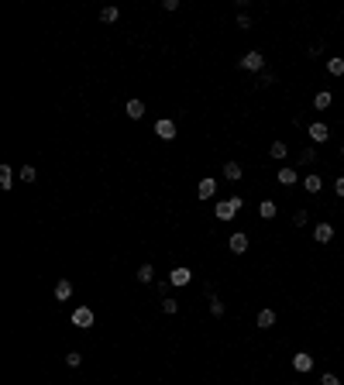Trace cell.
<instances>
[{
  "label": "cell",
  "instance_id": "29",
  "mask_svg": "<svg viewBox=\"0 0 344 385\" xmlns=\"http://www.w3.org/2000/svg\"><path fill=\"white\" fill-rule=\"evenodd\" d=\"M238 28H241V31H248V28H252V17H248V14H244V11L238 14Z\"/></svg>",
  "mask_w": 344,
  "mask_h": 385
},
{
  "label": "cell",
  "instance_id": "5",
  "mask_svg": "<svg viewBox=\"0 0 344 385\" xmlns=\"http://www.w3.org/2000/svg\"><path fill=\"white\" fill-rule=\"evenodd\" d=\"M307 134H310V141H313V145H323V141L331 138V131H327V124H320V121H313V124L307 127Z\"/></svg>",
  "mask_w": 344,
  "mask_h": 385
},
{
  "label": "cell",
  "instance_id": "1",
  "mask_svg": "<svg viewBox=\"0 0 344 385\" xmlns=\"http://www.w3.org/2000/svg\"><path fill=\"white\" fill-rule=\"evenodd\" d=\"M241 206H244V200H241V196H231V200H220L214 210H217V220H234V214H238Z\"/></svg>",
  "mask_w": 344,
  "mask_h": 385
},
{
  "label": "cell",
  "instance_id": "4",
  "mask_svg": "<svg viewBox=\"0 0 344 385\" xmlns=\"http://www.w3.org/2000/svg\"><path fill=\"white\" fill-rule=\"evenodd\" d=\"M155 138L159 141H176V121H169V117L155 121Z\"/></svg>",
  "mask_w": 344,
  "mask_h": 385
},
{
  "label": "cell",
  "instance_id": "27",
  "mask_svg": "<svg viewBox=\"0 0 344 385\" xmlns=\"http://www.w3.org/2000/svg\"><path fill=\"white\" fill-rule=\"evenodd\" d=\"M66 364H69V368H80V364H83V354H80V351H69V354H66Z\"/></svg>",
  "mask_w": 344,
  "mask_h": 385
},
{
  "label": "cell",
  "instance_id": "6",
  "mask_svg": "<svg viewBox=\"0 0 344 385\" xmlns=\"http://www.w3.org/2000/svg\"><path fill=\"white\" fill-rule=\"evenodd\" d=\"M313 241H317V244H327V241H334V227L327 224V220H320V224L313 227Z\"/></svg>",
  "mask_w": 344,
  "mask_h": 385
},
{
  "label": "cell",
  "instance_id": "7",
  "mask_svg": "<svg viewBox=\"0 0 344 385\" xmlns=\"http://www.w3.org/2000/svg\"><path fill=\"white\" fill-rule=\"evenodd\" d=\"M189 279H193V272H189L186 265H179V268H172L169 272V285H186Z\"/></svg>",
  "mask_w": 344,
  "mask_h": 385
},
{
  "label": "cell",
  "instance_id": "30",
  "mask_svg": "<svg viewBox=\"0 0 344 385\" xmlns=\"http://www.w3.org/2000/svg\"><path fill=\"white\" fill-rule=\"evenodd\" d=\"M176 310H179L176 299H162V313H176Z\"/></svg>",
  "mask_w": 344,
  "mask_h": 385
},
{
  "label": "cell",
  "instance_id": "18",
  "mask_svg": "<svg viewBox=\"0 0 344 385\" xmlns=\"http://www.w3.org/2000/svg\"><path fill=\"white\" fill-rule=\"evenodd\" d=\"M331 103H334V97H331V93H327V90H320V93H317V97H313V107H317V110H327Z\"/></svg>",
  "mask_w": 344,
  "mask_h": 385
},
{
  "label": "cell",
  "instance_id": "25",
  "mask_svg": "<svg viewBox=\"0 0 344 385\" xmlns=\"http://www.w3.org/2000/svg\"><path fill=\"white\" fill-rule=\"evenodd\" d=\"M299 162H303V165H313V162H317V148H307V151H299Z\"/></svg>",
  "mask_w": 344,
  "mask_h": 385
},
{
  "label": "cell",
  "instance_id": "24",
  "mask_svg": "<svg viewBox=\"0 0 344 385\" xmlns=\"http://www.w3.org/2000/svg\"><path fill=\"white\" fill-rule=\"evenodd\" d=\"M117 14H121L117 7H103V11H100V21H103V24H114V21H117Z\"/></svg>",
  "mask_w": 344,
  "mask_h": 385
},
{
  "label": "cell",
  "instance_id": "32",
  "mask_svg": "<svg viewBox=\"0 0 344 385\" xmlns=\"http://www.w3.org/2000/svg\"><path fill=\"white\" fill-rule=\"evenodd\" d=\"M334 192H337V196H344V176H341L337 182H334Z\"/></svg>",
  "mask_w": 344,
  "mask_h": 385
},
{
  "label": "cell",
  "instance_id": "31",
  "mask_svg": "<svg viewBox=\"0 0 344 385\" xmlns=\"http://www.w3.org/2000/svg\"><path fill=\"white\" fill-rule=\"evenodd\" d=\"M320 385H341V378H337V375H331V372H327V375H323V378H320Z\"/></svg>",
  "mask_w": 344,
  "mask_h": 385
},
{
  "label": "cell",
  "instance_id": "13",
  "mask_svg": "<svg viewBox=\"0 0 344 385\" xmlns=\"http://www.w3.org/2000/svg\"><path fill=\"white\" fill-rule=\"evenodd\" d=\"M296 179H299V176H296L293 165H282V169H279V182H282V186H293Z\"/></svg>",
  "mask_w": 344,
  "mask_h": 385
},
{
  "label": "cell",
  "instance_id": "14",
  "mask_svg": "<svg viewBox=\"0 0 344 385\" xmlns=\"http://www.w3.org/2000/svg\"><path fill=\"white\" fill-rule=\"evenodd\" d=\"M327 72H331V76H344V59L341 55H331V59H327Z\"/></svg>",
  "mask_w": 344,
  "mask_h": 385
},
{
  "label": "cell",
  "instance_id": "16",
  "mask_svg": "<svg viewBox=\"0 0 344 385\" xmlns=\"http://www.w3.org/2000/svg\"><path fill=\"white\" fill-rule=\"evenodd\" d=\"M69 296H72V282H69V279H59L55 282V299H69Z\"/></svg>",
  "mask_w": 344,
  "mask_h": 385
},
{
  "label": "cell",
  "instance_id": "20",
  "mask_svg": "<svg viewBox=\"0 0 344 385\" xmlns=\"http://www.w3.org/2000/svg\"><path fill=\"white\" fill-rule=\"evenodd\" d=\"M258 327H262V330L275 327V310H262V313H258Z\"/></svg>",
  "mask_w": 344,
  "mask_h": 385
},
{
  "label": "cell",
  "instance_id": "10",
  "mask_svg": "<svg viewBox=\"0 0 344 385\" xmlns=\"http://www.w3.org/2000/svg\"><path fill=\"white\" fill-rule=\"evenodd\" d=\"M293 368H296V372H310V368H313V358H310L307 351H296L293 354Z\"/></svg>",
  "mask_w": 344,
  "mask_h": 385
},
{
  "label": "cell",
  "instance_id": "23",
  "mask_svg": "<svg viewBox=\"0 0 344 385\" xmlns=\"http://www.w3.org/2000/svg\"><path fill=\"white\" fill-rule=\"evenodd\" d=\"M210 313H214V317H224V303L217 299V293H214V289H210Z\"/></svg>",
  "mask_w": 344,
  "mask_h": 385
},
{
  "label": "cell",
  "instance_id": "21",
  "mask_svg": "<svg viewBox=\"0 0 344 385\" xmlns=\"http://www.w3.org/2000/svg\"><path fill=\"white\" fill-rule=\"evenodd\" d=\"M151 279H155V268H151L148 261H145V265H141V268H138V282H145V285H148Z\"/></svg>",
  "mask_w": 344,
  "mask_h": 385
},
{
  "label": "cell",
  "instance_id": "15",
  "mask_svg": "<svg viewBox=\"0 0 344 385\" xmlns=\"http://www.w3.org/2000/svg\"><path fill=\"white\" fill-rule=\"evenodd\" d=\"M14 186V169L11 165H0V189H11Z\"/></svg>",
  "mask_w": 344,
  "mask_h": 385
},
{
  "label": "cell",
  "instance_id": "17",
  "mask_svg": "<svg viewBox=\"0 0 344 385\" xmlns=\"http://www.w3.org/2000/svg\"><path fill=\"white\" fill-rule=\"evenodd\" d=\"M269 155H272V159H286L289 145H286V141H272V145H269Z\"/></svg>",
  "mask_w": 344,
  "mask_h": 385
},
{
  "label": "cell",
  "instance_id": "2",
  "mask_svg": "<svg viewBox=\"0 0 344 385\" xmlns=\"http://www.w3.org/2000/svg\"><path fill=\"white\" fill-rule=\"evenodd\" d=\"M69 320H72V327H80V330H90V327H93V320H97V317H93V310H90V306H76V310H72V317H69Z\"/></svg>",
  "mask_w": 344,
  "mask_h": 385
},
{
  "label": "cell",
  "instance_id": "11",
  "mask_svg": "<svg viewBox=\"0 0 344 385\" xmlns=\"http://www.w3.org/2000/svg\"><path fill=\"white\" fill-rule=\"evenodd\" d=\"M124 113L131 117V121H141V117H145V103H141V100H127Z\"/></svg>",
  "mask_w": 344,
  "mask_h": 385
},
{
  "label": "cell",
  "instance_id": "3",
  "mask_svg": "<svg viewBox=\"0 0 344 385\" xmlns=\"http://www.w3.org/2000/svg\"><path fill=\"white\" fill-rule=\"evenodd\" d=\"M238 66L248 69V72H262V69H265V55H262V52H244Z\"/></svg>",
  "mask_w": 344,
  "mask_h": 385
},
{
  "label": "cell",
  "instance_id": "22",
  "mask_svg": "<svg viewBox=\"0 0 344 385\" xmlns=\"http://www.w3.org/2000/svg\"><path fill=\"white\" fill-rule=\"evenodd\" d=\"M258 214H262V220H272L275 217V203L272 200H262V203H258Z\"/></svg>",
  "mask_w": 344,
  "mask_h": 385
},
{
  "label": "cell",
  "instance_id": "28",
  "mask_svg": "<svg viewBox=\"0 0 344 385\" xmlns=\"http://www.w3.org/2000/svg\"><path fill=\"white\" fill-rule=\"evenodd\" d=\"M307 220H310V214H307V210H296V214H293V224H296V227H303Z\"/></svg>",
  "mask_w": 344,
  "mask_h": 385
},
{
  "label": "cell",
  "instance_id": "26",
  "mask_svg": "<svg viewBox=\"0 0 344 385\" xmlns=\"http://www.w3.org/2000/svg\"><path fill=\"white\" fill-rule=\"evenodd\" d=\"M34 179H38L34 165H21V182H34Z\"/></svg>",
  "mask_w": 344,
  "mask_h": 385
},
{
  "label": "cell",
  "instance_id": "8",
  "mask_svg": "<svg viewBox=\"0 0 344 385\" xmlns=\"http://www.w3.org/2000/svg\"><path fill=\"white\" fill-rule=\"evenodd\" d=\"M196 196H200V200H214V196H217V182H214V179H200Z\"/></svg>",
  "mask_w": 344,
  "mask_h": 385
},
{
  "label": "cell",
  "instance_id": "12",
  "mask_svg": "<svg viewBox=\"0 0 344 385\" xmlns=\"http://www.w3.org/2000/svg\"><path fill=\"white\" fill-rule=\"evenodd\" d=\"M241 176H244V169H241V162H227V165H224V179H231V182H241Z\"/></svg>",
  "mask_w": 344,
  "mask_h": 385
},
{
  "label": "cell",
  "instance_id": "9",
  "mask_svg": "<svg viewBox=\"0 0 344 385\" xmlns=\"http://www.w3.org/2000/svg\"><path fill=\"white\" fill-rule=\"evenodd\" d=\"M227 244H231V251H234V255H244V251H248V234H241V230H238V234H231Z\"/></svg>",
  "mask_w": 344,
  "mask_h": 385
},
{
  "label": "cell",
  "instance_id": "19",
  "mask_svg": "<svg viewBox=\"0 0 344 385\" xmlns=\"http://www.w3.org/2000/svg\"><path fill=\"white\" fill-rule=\"evenodd\" d=\"M303 189H307V192H320L323 189V179H320V176H307V179H303Z\"/></svg>",
  "mask_w": 344,
  "mask_h": 385
},
{
  "label": "cell",
  "instance_id": "33",
  "mask_svg": "<svg viewBox=\"0 0 344 385\" xmlns=\"http://www.w3.org/2000/svg\"><path fill=\"white\" fill-rule=\"evenodd\" d=\"M341 155H344V148H341Z\"/></svg>",
  "mask_w": 344,
  "mask_h": 385
}]
</instances>
